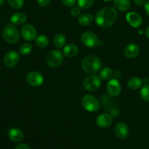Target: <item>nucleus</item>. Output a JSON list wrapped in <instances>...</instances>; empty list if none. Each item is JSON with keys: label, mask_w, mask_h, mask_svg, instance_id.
<instances>
[{"label": "nucleus", "mask_w": 149, "mask_h": 149, "mask_svg": "<svg viewBox=\"0 0 149 149\" xmlns=\"http://www.w3.org/2000/svg\"><path fill=\"white\" fill-rule=\"evenodd\" d=\"M146 1V0H133L134 4L137 6H144Z\"/></svg>", "instance_id": "nucleus-33"}, {"label": "nucleus", "mask_w": 149, "mask_h": 149, "mask_svg": "<svg viewBox=\"0 0 149 149\" xmlns=\"http://www.w3.org/2000/svg\"><path fill=\"white\" fill-rule=\"evenodd\" d=\"M38 4L41 7H47L50 3L51 0H36Z\"/></svg>", "instance_id": "nucleus-31"}, {"label": "nucleus", "mask_w": 149, "mask_h": 149, "mask_svg": "<svg viewBox=\"0 0 149 149\" xmlns=\"http://www.w3.org/2000/svg\"><path fill=\"white\" fill-rule=\"evenodd\" d=\"M26 82L33 87L40 86L44 82V77L37 71H32L26 75Z\"/></svg>", "instance_id": "nucleus-9"}, {"label": "nucleus", "mask_w": 149, "mask_h": 149, "mask_svg": "<svg viewBox=\"0 0 149 149\" xmlns=\"http://www.w3.org/2000/svg\"><path fill=\"white\" fill-rule=\"evenodd\" d=\"M63 4L65 5V7H73L75 6L76 3L77 2V0H61Z\"/></svg>", "instance_id": "nucleus-30"}, {"label": "nucleus", "mask_w": 149, "mask_h": 149, "mask_svg": "<svg viewBox=\"0 0 149 149\" xmlns=\"http://www.w3.org/2000/svg\"><path fill=\"white\" fill-rule=\"evenodd\" d=\"M27 20V16L23 13H16L13 14L10 18L12 24L15 26H20L24 24Z\"/></svg>", "instance_id": "nucleus-18"}, {"label": "nucleus", "mask_w": 149, "mask_h": 149, "mask_svg": "<svg viewBox=\"0 0 149 149\" xmlns=\"http://www.w3.org/2000/svg\"><path fill=\"white\" fill-rule=\"evenodd\" d=\"M46 61L48 66L52 68L59 67L63 61V54L58 50L51 51L47 56Z\"/></svg>", "instance_id": "nucleus-5"}, {"label": "nucleus", "mask_w": 149, "mask_h": 149, "mask_svg": "<svg viewBox=\"0 0 149 149\" xmlns=\"http://www.w3.org/2000/svg\"><path fill=\"white\" fill-rule=\"evenodd\" d=\"M124 53L127 58H135L139 55L140 48L137 44L130 43L125 47Z\"/></svg>", "instance_id": "nucleus-14"}, {"label": "nucleus", "mask_w": 149, "mask_h": 149, "mask_svg": "<svg viewBox=\"0 0 149 149\" xmlns=\"http://www.w3.org/2000/svg\"><path fill=\"white\" fill-rule=\"evenodd\" d=\"M77 4L81 9H89L94 4V0H77Z\"/></svg>", "instance_id": "nucleus-25"}, {"label": "nucleus", "mask_w": 149, "mask_h": 149, "mask_svg": "<svg viewBox=\"0 0 149 149\" xmlns=\"http://www.w3.org/2000/svg\"><path fill=\"white\" fill-rule=\"evenodd\" d=\"M107 92L112 97H116L121 93L122 86L120 83L116 79H111L107 83Z\"/></svg>", "instance_id": "nucleus-10"}, {"label": "nucleus", "mask_w": 149, "mask_h": 149, "mask_svg": "<svg viewBox=\"0 0 149 149\" xmlns=\"http://www.w3.org/2000/svg\"><path fill=\"white\" fill-rule=\"evenodd\" d=\"M20 60V56L15 51H10L4 57V64L8 68L15 67Z\"/></svg>", "instance_id": "nucleus-11"}, {"label": "nucleus", "mask_w": 149, "mask_h": 149, "mask_svg": "<svg viewBox=\"0 0 149 149\" xmlns=\"http://www.w3.org/2000/svg\"><path fill=\"white\" fill-rule=\"evenodd\" d=\"M113 76V71L109 67H104L100 72V77L103 80H109Z\"/></svg>", "instance_id": "nucleus-24"}, {"label": "nucleus", "mask_w": 149, "mask_h": 149, "mask_svg": "<svg viewBox=\"0 0 149 149\" xmlns=\"http://www.w3.org/2000/svg\"><path fill=\"white\" fill-rule=\"evenodd\" d=\"M81 65V68L86 72L94 74L100 71L102 67V62L96 56L88 55L83 58Z\"/></svg>", "instance_id": "nucleus-2"}, {"label": "nucleus", "mask_w": 149, "mask_h": 149, "mask_svg": "<svg viewBox=\"0 0 149 149\" xmlns=\"http://www.w3.org/2000/svg\"><path fill=\"white\" fill-rule=\"evenodd\" d=\"M22 37L26 41H33V39H36L37 32L36 29L33 25L31 24H26L21 28L20 30Z\"/></svg>", "instance_id": "nucleus-8"}, {"label": "nucleus", "mask_w": 149, "mask_h": 149, "mask_svg": "<svg viewBox=\"0 0 149 149\" xmlns=\"http://www.w3.org/2000/svg\"><path fill=\"white\" fill-rule=\"evenodd\" d=\"M83 86L87 91H94L101 86V79L96 74H90L84 79Z\"/></svg>", "instance_id": "nucleus-6"}, {"label": "nucleus", "mask_w": 149, "mask_h": 149, "mask_svg": "<svg viewBox=\"0 0 149 149\" xmlns=\"http://www.w3.org/2000/svg\"><path fill=\"white\" fill-rule=\"evenodd\" d=\"M114 7L116 10L122 12H126L131 5L130 0H113Z\"/></svg>", "instance_id": "nucleus-19"}, {"label": "nucleus", "mask_w": 149, "mask_h": 149, "mask_svg": "<svg viewBox=\"0 0 149 149\" xmlns=\"http://www.w3.org/2000/svg\"><path fill=\"white\" fill-rule=\"evenodd\" d=\"M114 131L118 138L125 139L129 134V128L126 124L120 122L116 124Z\"/></svg>", "instance_id": "nucleus-15"}, {"label": "nucleus", "mask_w": 149, "mask_h": 149, "mask_svg": "<svg viewBox=\"0 0 149 149\" xmlns=\"http://www.w3.org/2000/svg\"><path fill=\"white\" fill-rule=\"evenodd\" d=\"M66 43V37L63 34H57L53 38V44L56 48H61L65 46Z\"/></svg>", "instance_id": "nucleus-20"}, {"label": "nucleus", "mask_w": 149, "mask_h": 149, "mask_svg": "<svg viewBox=\"0 0 149 149\" xmlns=\"http://www.w3.org/2000/svg\"><path fill=\"white\" fill-rule=\"evenodd\" d=\"M117 18V11L115 7L108 6L100 9L95 15L96 24L102 29H108L114 24Z\"/></svg>", "instance_id": "nucleus-1"}, {"label": "nucleus", "mask_w": 149, "mask_h": 149, "mask_svg": "<svg viewBox=\"0 0 149 149\" xmlns=\"http://www.w3.org/2000/svg\"><path fill=\"white\" fill-rule=\"evenodd\" d=\"M7 3L14 9H20L24 4V0H7Z\"/></svg>", "instance_id": "nucleus-28"}, {"label": "nucleus", "mask_w": 149, "mask_h": 149, "mask_svg": "<svg viewBox=\"0 0 149 149\" xmlns=\"http://www.w3.org/2000/svg\"><path fill=\"white\" fill-rule=\"evenodd\" d=\"M15 149H31L30 147L26 143H21L15 148Z\"/></svg>", "instance_id": "nucleus-32"}, {"label": "nucleus", "mask_w": 149, "mask_h": 149, "mask_svg": "<svg viewBox=\"0 0 149 149\" xmlns=\"http://www.w3.org/2000/svg\"><path fill=\"white\" fill-rule=\"evenodd\" d=\"M81 105L86 110L90 112H96L100 108V102L98 99L91 94L84 96L81 99Z\"/></svg>", "instance_id": "nucleus-4"}, {"label": "nucleus", "mask_w": 149, "mask_h": 149, "mask_svg": "<svg viewBox=\"0 0 149 149\" xmlns=\"http://www.w3.org/2000/svg\"><path fill=\"white\" fill-rule=\"evenodd\" d=\"M63 54L68 58H74L78 54L79 48L75 44H68L63 48Z\"/></svg>", "instance_id": "nucleus-17"}, {"label": "nucleus", "mask_w": 149, "mask_h": 149, "mask_svg": "<svg viewBox=\"0 0 149 149\" xmlns=\"http://www.w3.org/2000/svg\"><path fill=\"white\" fill-rule=\"evenodd\" d=\"M142 99H143L146 102H149V85L146 84L141 89V92H140Z\"/></svg>", "instance_id": "nucleus-26"}, {"label": "nucleus", "mask_w": 149, "mask_h": 149, "mask_svg": "<svg viewBox=\"0 0 149 149\" xmlns=\"http://www.w3.org/2000/svg\"><path fill=\"white\" fill-rule=\"evenodd\" d=\"M2 35L4 40L10 44L17 42L20 38L18 30L13 24H7L3 29Z\"/></svg>", "instance_id": "nucleus-3"}, {"label": "nucleus", "mask_w": 149, "mask_h": 149, "mask_svg": "<svg viewBox=\"0 0 149 149\" xmlns=\"http://www.w3.org/2000/svg\"><path fill=\"white\" fill-rule=\"evenodd\" d=\"M8 137L13 142H20L24 137V134L21 129L16 127L10 129L8 131Z\"/></svg>", "instance_id": "nucleus-16"}, {"label": "nucleus", "mask_w": 149, "mask_h": 149, "mask_svg": "<svg viewBox=\"0 0 149 149\" xmlns=\"http://www.w3.org/2000/svg\"><path fill=\"white\" fill-rule=\"evenodd\" d=\"M93 16L90 13H83L79 16L78 21L82 26H88L93 22Z\"/></svg>", "instance_id": "nucleus-22"}, {"label": "nucleus", "mask_w": 149, "mask_h": 149, "mask_svg": "<svg viewBox=\"0 0 149 149\" xmlns=\"http://www.w3.org/2000/svg\"><path fill=\"white\" fill-rule=\"evenodd\" d=\"M146 35L147 37L149 38V26H148V28L146 29Z\"/></svg>", "instance_id": "nucleus-35"}, {"label": "nucleus", "mask_w": 149, "mask_h": 149, "mask_svg": "<svg viewBox=\"0 0 149 149\" xmlns=\"http://www.w3.org/2000/svg\"><path fill=\"white\" fill-rule=\"evenodd\" d=\"M36 44L38 47L45 48L47 47L48 45H49V39L45 35L41 34L39 36L36 37Z\"/></svg>", "instance_id": "nucleus-23"}, {"label": "nucleus", "mask_w": 149, "mask_h": 149, "mask_svg": "<svg viewBox=\"0 0 149 149\" xmlns=\"http://www.w3.org/2000/svg\"><path fill=\"white\" fill-rule=\"evenodd\" d=\"M143 80L138 77H131L127 83V86L132 90H137L142 86Z\"/></svg>", "instance_id": "nucleus-21"}, {"label": "nucleus", "mask_w": 149, "mask_h": 149, "mask_svg": "<svg viewBox=\"0 0 149 149\" xmlns=\"http://www.w3.org/2000/svg\"><path fill=\"white\" fill-rule=\"evenodd\" d=\"M144 10H145L146 13L149 16V0H147L144 4Z\"/></svg>", "instance_id": "nucleus-34"}, {"label": "nucleus", "mask_w": 149, "mask_h": 149, "mask_svg": "<svg viewBox=\"0 0 149 149\" xmlns=\"http://www.w3.org/2000/svg\"><path fill=\"white\" fill-rule=\"evenodd\" d=\"M113 117L111 114L103 113L99 115L96 118V124L100 128H106L112 124Z\"/></svg>", "instance_id": "nucleus-13"}, {"label": "nucleus", "mask_w": 149, "mask_h": 149, "mask_svg": "<svg viewBox=\"0 0 149 149\" xmlns=\"http://www.w3.org/2000/svg\"><path fill=\"white\" fill-rule=\"evenodd\" d=\"M126 20L131 26L134 28H138L142 24L143 19L138 13L135 12H130L127 14Z\"/></svg>", "instance_id": "nucleus-12"}, {"label": "nucleus", "mask_w": 149, "mask_h": 149, "mask_svg": "<svg viewBox=\"0 0 149 149\" xmlns=\"http://www.w3.org/2000/svg\"><path fill=\"white\" fill-rule=\"evenodd\" d=\"M4 1H5V0H0V7H1L3 4H4Z\"/></svg>", "instance_id": "nucleus-36"}, {"label": "nucleus", "mask_w": 149, "mask_h": 149, "mask_svg": "<svg viewBox=\"0 0 149 149\" xmlns=\"http://www.w3.org/2000/svg\"><path fill=\"white\" fill-rule=\"evenodd\" d=\"M32 51V45L29 43L23 44L19 48V52L21 55L26 56L30 53Z\"/></svg>", "instance_id": "nucleus-27"}, {"label": "nucleus", "mask_w": 149, "mask_h": 149, "mask_svg": "<svg viewBox=\"0 0 149 149\" xmlns=\"http://www.w3.org/2000/svg\"><path fill=\"white\" fill-rule=\"evenodd\" d=\"M81 42L87 48H94L99 44V39L97 35L92 32H85L81 37Z\"/></svg>", "instance_id": "nucleus-7"}, {"label": "nucleus", "mask_w": 149, "mask_h": 149, "mask_svg": "<svg viewBox=\"0 0 149 149\" xmlns=\"http://www.w3.org/2000/svg\"><path fill=\"white\" fill-rule=\"evenodd\" d=\"M103 1H105V2H109V1H111L113 0H103Z\"/></svg>", "instance_id": "nucleus-37"}, {"label": "nucleus", "mask_w": 149, "mask_h": 149, "mask_svg": "<svg viewBox=\"0 0 149 149\" xmlns=\"http://www.w3.org/2000/svg\"><path fill=\"white\" fill-rule=\"evenodd\" d=\"M70 14L74 18L78 17L81 15V8L79 6H74L70 11Z\"/></svg>", "instance_id": "nucleus-29"}]
</instances>
